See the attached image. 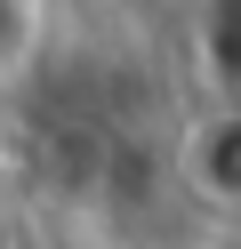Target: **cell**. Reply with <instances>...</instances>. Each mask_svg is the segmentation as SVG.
<instances>
[{"mask_svg":"<svg viewBox=\"0 0 241 249\" xmlns=\"http://www.w3.org/2000/svg\"><path fill=\"white\" fill-rule=\"evenodd\" d=\"M185 185L209 209H241V105H209L185 129Z\"/></svg>","mask_w":241,"mask_h":249,"instance_id":"cell-1","label":"cell"},{"mask_svg":"<svg viewBox=\"0 0 241 249\" xmlns=\"http://www.w3.org/2000/svg\"><path fill=\"white\" fill-rule=\"evenodd\" d=\"M193 40H201V65L217 81V105H241V0H201Z\"/></svg>","mask_w":241,"mask_h":249,"instance_id":"cell-2","label":"cell"}]
</instances>
